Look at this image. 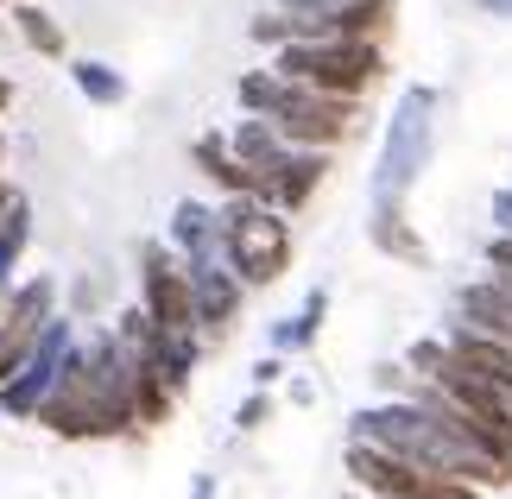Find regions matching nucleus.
I'll return each instance as SVG.
<instances>
[{
	"mask_svg": "<svg viewBox=\"0 0 512 499\" xmlns=\"http://www.w3.org/2000/svg\"><path fill=\"white\" fill-rule=\"evenodd\" d=\"M323 171H329L323 146H317V152H304V158L279 152V158H272V165H260V171H253V196H266L272 209H298L304 196L323 184Z\"/></svg>",
	"mask_w": 512,
	"mask_h": 499,
	"instance_id": "nucleus-10",
	"label": "nucleus"
},
{
	"mask_svg": "<svg viewBox=\"0 0 512 499\" xmlns=\"http://www.w3.org/2000/svg\"><path fill=\"white\" fill-rule=\"evenodd\" d=\"M13 19H19V38H26L32 51H45V57H57V51H64V32L51 26V13H38V7H19Z\"/></svg>",
	"mask_w": 512,
	"mask_h": 499,
	"instance_id": "nucleus-18",
	"label": "nucleus"
},
{
	"mask_svg": "<svg viewBox=\"0 0 512 499\" xmlns=\"http://www.w3.org/2000/svg\"><path fill=\"white\" fill-rule=\"evenodd\" d=\"M279 127H272V121H241V127H234V139H228V146H234V158H241V165H253V171H260V165H272V158H279L285 146H279Z\"/></svg>",
	"mask_w": 512,
	"mask_h": 499,
	"instance_id": "nucleus-16",
	"label": "nucleus"
},
{
	"mask_svg": "<svg viewBox=\"0 0 512 499\" xmlns=\"http://www.w3.org/2000/svg\"><path fill=\"white\" fill-rule=\"evenodd\" d=\"M76 89H83L89 102H121V95H127V83L108 64H76Z\"/></svg>",
	"mask_w": 512,
	"mask_h": 499,
	"instance_id": "nucleus-20",
	"label": "nucleus"
},
{
	"mask_svg": "<svg viewBox=\"0 0 512 499\" xmlns=\"http://www.w3.org/2000/svg\"><path fill=\"white\" fill-rule=\"evenodd\" d=\"M57 373H64V323H45L38 348L19 361V379H0V411L13 417H38V405L51 398Z\"/></svg>",
	"mask_w": 512,
	"mask_h": 499,
	"instance_id": "nucleus-8",
	"label": "nucleus"
},
{
	"mask_svg": "<svg viewBox=\"0 0 512 499\" xmlns=\"http://www.w3.org/2000/svg\"><path fill=\"white\" fill-rule=\"evenodd\" d=\"M487 7H494V13H506V19H512V0H487Z\"/></svg>",
	"mask_w": 512,
	"mask_h": 499,
	"instance_id": "nucleus-24",
	"label": "nucleus"
},
{
	"mask_svg": "<svg viewBox=\"0 0 512 499\" xmlns=\"http://www.w3.org/2000/svg\"><path fill=\"white\" fill-rule=\"evenodd\" d=\"M494 222H500V234H512V190L494 196Z\"/></svg>",
	"mask_w": 512,
	"mask_h": 499,
	"instance_id": "nucleus-23",
	"label": "nucleus"
},
{
	"mask_svg": "<svg viewBox=\"0 0 512 499\" xmlns=\"http://www.w3.org/2000/svg\"><path fill=\"white\" fill-rule=\"evenodd\" d=\"M354 481L380 499H475V481H449V474L424 468V462H405V455H392L380 443H361L354 436V455H348Z\"/></svg>",
	"mask_w": 512,
	"mask_h": 499,
	"instance_id": "nucleus-7",
	"label": "nucleus"
},
{
	"mask_svg": "<svg viewBox=\"0 0 512 499\" xmlns=\"http://www.w3.org/2000/svg\"><path fill=\"white\" fill-rule=\"evenodd\" d=\"M272 405H266V398H247V405H241V430H253V424H260V417H266Z\"/></svg>",
	"mask_w": 512,
	"mask_h": 499,
	"instance_id": "nucleus-22",
	"label": "nucleus"
},
{
	"mask_svg": "<svg viewBox=\"0 0 512 499\" xmlns=\"http://www.w3.org/2000/svg\"><path fill=\"white\" fill-rule=\"evenodd\" d=\"M7 95H13V89H7V83H0V108H7Z\"/></svg>",
	"mask_w": 512,
	"mask_h": 499,
	"instance_id": "nucleus-25",
	"label": "nucleus"
},
{
	"mask_svg": "<svg viewBox=\"0 0 512 499\" xmlns=\"http://www.w3.org/2000/svg\"><path fill=\"white\" fill-rule=\"evenodd\" d=\"M430 133H437V95L430 89H405L399 108L386 121V146H380V171H373V203L399 209L405 190L418 184L424 158H430Z\"/></svg>",
	"mask_w": 512,
	"mask_h": 499,
	"instance_id": "nucleus-3",
	"label": "nucleus"
},
{
	"mask_svg": "<svg viewBox=\"0 0 512 499\" xmlns=\"http://www.w3.org/2000/svg\"><path fill=\"white\" fill-rule=\"evenodd\" d=\"M171 241L196 259V253H209L215 241H222V222H215L203 203H184V209H177V222H171Z\"/></svg>",
	"mask_w": 512,
	"mask_h": 499,
	"instance_id": "nucleus-15",
	"label": "nucleus"
},
{
	"mask_svg": "<svg viewBox=\"0 0 512 499\" xmlns=\"http://www.w3.org/2000/svg\"><path fill=\"white\" fill-rule=\"evenodd\" d=\"M190 291H196V323H228L234 304H241V272H228L209 247L190 259Z\"/></svg>",
	"mask_w": 512,
	"mask_h": 499,
	"instance_id": "nucleus-12",
	"label": "nucleus"
},
{
	"mask_svg": "<svg viewBox=\"0 0 512 499\" xmlns=\"http://www.w3.org/2000/svg\"><path fill=\"white\" fill-rule=\"evenodd\" d=\"M449 348H456L468 367L487 373V379H494V386L512 398V348H506V342H494V335H481V329H468V323H462L456 335H449Z\"/></svg>",
	"mask_w": 512,
	"mask_h": 499,
	"instance_id": "nucleus-14",
	"label": "nucleus"
},
{
	"mask_svg": "<svg viewBox=\"0 0 512 499\" xmlns=\"http://www.w3.org/2000/svg\"><path fill=\"white\" fill-rule=\"evenodd\" d=\"M323 304H329V297H323V291H310L304 316H298V323H285L279 335H272V342H279V348H310V342H317V323H323Z\"/></svg>",
	"mask_w": 512,
	"mask_h": 499,
	"instance_id": "nucleus-19",
	"label": "nucleus"
},
{
	"mask_svg": "<svg viewBox=\"0 0 512 499\" xmlns=\"http://www.w3.org/2000/svg\"><path fill=\"white\" fill-rule=\"evenodd\" d=\"M411 361L424 367V379H430V398H443V405H456L462 417H475V424L494 436V443H506L512 449V398L494 386L487 373H475L462 361L456 348H437V342H424V348H411Z\"/></svg>",
	"mask_w": 512,
	"mask_h": 499,
	"instance_id": "nucleus-4",
	"label": "nucleus"
},
{
	"mask_svg": "<svg viewBox=\"0 0 512 499\" xmlns=\"http://www.w3.org/2000/svg\"><path fill=\"white\" fill-rule=\"evenodd\" d=\"M354 436L405 455V462H424L437 474H462V481H475V487H506L512 481V449L494 443L475 417H462L456 405H443V398L361 411L354 417Z\"/></svg>",
	"mask_w": 512,
	"mask_h": 499,
	"instance_id": "nucleus-1",
	"label": "nucleus"
},
{
	"mask_svg": "<svg viewBox=\"0 0 512 499\" xmlns=\"http://www.w3.org/2000/svg\"><path fill=\"white\" fill-rule=\"evenodd\" d=\"M241 102L253 114H266L285 139H304V146H336L348 133V95L291 83V76H241Z\"/></svg>",
	"mask_w": 512,
	"mask_h": 499,
	"instance_id": "nucleus-2",
	"label": "nucleus"
},
{
	"mask_svg": "<svg viewBox=\"0 0 512 499\" xmlns=\"http://www.w3.org/2000/svg\"><path fill=\"white\" fill-rule=\"evenodd\" d=\"M19 247H26V209H7V222H0V291H7V272H13V259Z\"/></svg>",
	"mask_w": 512,
	"mask_h": 499,
	"instance_id": "nucleus-21",
	"label": "nucleus"
},
{
	"mask_svg": "<svg viewBox=\"0 0 512 499\" xmlns=\"http://www.w3.org/2000/svg\"><path fill=\"white\" fill-rule=\"evenodd\" d=\"M272 70L329 95H361L380 76V45L373 38H291Z\"/></svg>",
	"mask_w": 512,
	"mask_h": 499,
	"instance_id": "nucleus-5",
	"label": "nucleus"
},
{
	"mask_svg": "<svg viewBox=\"0 0 512 499\" xmlns=\"http://www.w3.org/2000/svg\"><path fill=\"white\" fill-rule=\"evenodd\" d=\"M462 323L512 348V291L500 285V272L487 278V285H468V291H462Z\"/></svg>",
	"mask_w": 512,
	"mask_h": 499,
	"instance_id": "nucleus-13",
	"label": "nucleus"
},
{
	"mask_svg": "<svg viewBox=\"0 0 512 499\" xmlns=\"http://www.w3.org/2000/svg\"><path fill=\"white\" fill-rule=\"evenodd\" d=\"M373 247L399 253V259H411V266H418V259H424V247H418V234H411V228L399 222V209H380V222H373Z\"/></svg>",
	"mask_w": 512,
	"mask_h": 499,
	"instance_id": "nucleus-17",
	"label": "nucleus"
},
{
	"mask_svg": "<svg viewBox=\"0 0 512 499\" xmlns=\"http://www.w3.org/2000/svg\"><path fill=\"white\" fill-rule=\"evenodd\" d=\"M146 310L159 316L165 329H190V323H196V291H190V272H177L159 247H146Z\"/></svg>",
	"mask_w": 512,
	"mask_h": 499,
	"instance_id": "nucleus-11",
	"label": "nucleus"
},
{
	"mask_svg": "<svg viewBox=\"0 0 512 499\" xmlns=\"http://www.w3.org/2000/svg\"><path fill=\"white\" fill-rule=\"evenodd\" d=\"M222 247L234 259V272L247 285H272L285 266H291V228L279 222L272 203H234L222 215Z\"/></svg>",
	"mask_w": 512,
	"mask_h": 499,
	"instance_id": "nucleus-6",
	"label": "nucleus"
},
{
	"mask_svg": "<svg viewBox=\"0 0 512 499\" xmlns=\"http://www.w3.org/2000/svg\"><path fill=\"white\" fill-rule=\"evenodd\" d=\"M45 316H51V278H32V285H19L7 297V310H0V379H13L19 361L38 348Z\"/></svg>",
	"mask_w": 512,
	"mask_h": 499,
	"instance_id": "nucleus-9",
	"label": "nucleus"
}]
</instances>
